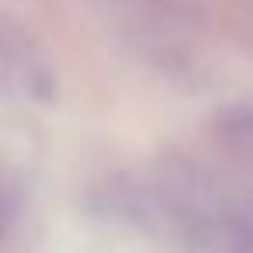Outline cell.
<instances>
[{"instance_id": "cell-1", "label": "cell", "mask_w": 253, "mask_h": 253, "mask_svg": "<svg viewBox=\"0 0 253 253\" xmlns=\"http://www.w3.org/2000/svg\"><path fill=\"white\" fill-rule=\"evenodd\" d=\"M215 135L232 156H243L253 163V104L225 108L215 118Z\"/></svg>"}]
</instances>
